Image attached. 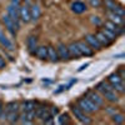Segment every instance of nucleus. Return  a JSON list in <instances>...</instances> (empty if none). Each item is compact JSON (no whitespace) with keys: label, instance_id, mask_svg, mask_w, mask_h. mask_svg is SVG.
<instances>
[{"label":"nucleus","instance_id":"obj_1","mask_svg":"<svg viewBox=\"0 0 125 125\" xmlns=\"http://www.w3.org/2000/svg\"><path fill=\"white\" fill-rule=\"evenodd\" d=\"M78 108L80 110H83L84 113L86 114H93V113H95L99 110V106L95 105L91 100H89L88 98H80L78 100Z\"/></svg>","mask_w":125,"mask_h":125},{"label":"nucleus","instance_id":"obj_2","mask_svg":"<svg viewBox=\"0 0 125 125\" xmlns=\"http://www.w3.org/2000/svg\"><path fill=\"white\" fill-rule=\"evenodd\" d=\"M10 19L14 21V24H15V26H16V29H19L20 28V24H19V6H15V5H13V4H10L9 6H8V14H6Z\"/></svg>","mask_w":125,"mask_h":125},{"label":"nucleus","instance_id":"obj_3","mask_svg":"<svg viewBox=\"0 0 125 125\" xmlns=\"http://www.w3.org/2000/svg\"><path fill=\"white\" fill-rule=\"evenodd\" d=\"M71 111H73V114H74L75 118H76L80 123H83V124H90V123H91V119H90L89 116H86L85 113L83 111V110H80L78 106H73V108H71Z\"/></svg>","mask_w":125,"mask_h":125},{"label":"nucleus","instance_id":"obj_4","mask_svg":"<svg viewBox=\"0 0 125 125\" xmlns=\"http://www.w3.org/2000/svg\"><path fill=\"white\" fill-rule=\"evenodd\" d=\"M75 43L79 48V51H80L81 56H91L94 54L93 49L85 43V41H75Z\"/></svg>","mask_w":125,"mask_h":125},{"label":"nucleus","instance_id":"obj_5","mask_svg":"<svg viewBox=\"0 0 125 125\" xmlns=\"http://www.w3.org/2000/svg\"><path fill=\"white\" fill-rule=\"evenodd\" d=\"M104 28L109 29L110 31H113V33L116 34V35H121V34L124 33V28H123L121 25H118V24H115V23L110 21V20H108V21L104 23Z\"/></svg>","mask_w":125,"mask_h":125},{"label":"nucleus","instance_id":"obj_6","mask_svg":"<svg viewBox=\"0 0 125 125\" xmlns=\"http://www.w3.org/2000/svg\"><path fill=\"white\" fill-rule=\"evenodd\" d=\"M19 18L21 19V21H24V23L31 21L30 10H29V6H28L26 4H25V5H21V6H19Z\"/></svg>","mask_w":125,"mask_h":125},{"label":"nucleus","instance_id":"obj_7","mask_svg":"<svg viewBox=\"0 0 125 125\" xmlns=\"http://www.w3.org/2000/svg\"><path fill=\"white\" fill-rule=\"evenodd\" d=\"M86 98H88L89 100H91V101L95 104V105H98V106H103V105H104V99L99 95L96 91H88Z\"/></svg>","mask_w":125,"mask_h":125},{"label":"nucleus","instance_id":"obj_8","mask_svg":"<svg viewBox=\"0 0 125 125\" xmlns=\"http://www.w3.org/2000/svg\"><path fill=\"white\" fill-rule=\"evenodd\" d=\"M56 51L59 55V60H69L70 59L69 50H68V46L65 44H59L56 48Z\"/></svg>","mask_w":125,"mask_h":125},{"label":"nucleus","instance_id":"obj_9","mask_svg":"<svg viewBox=\"0 0 125 125\" xmlns=\"http://www.w3.org/2000/svg\"><path fill=\"white\" fill-rule=\"evenodd\" d=\"M85 43L91 48V49H95V50H100L101 49V45L98 41V39L95 38V35H91V34H88L85 36Z\"/></svg>","mask_w":125,"mask_h":125},{"label":"nucleus","instance_id":"obj_10","mask_svg":"<svg viewBox=\"0 0 125 125\" xmlns=\"http://www.w3.org/2000/svg\"><path fill=\"white\" fill-rule=\"evenodd\" d=\"M3 23H4L6 30H8L11 35H15V34H16V26H15L14 21H13V20L10 19L8 15H4V16H3Z\"/></svg>","mask_w":125,"mask_h":125},{"label":"nucleus","instance_id":"obj_11","mask_svg":"<svg viewBox=\"0 0 125 125\" xmlns=\"http://www.w3.org/2000/svg\"><path fill=\"white\" fill-rule=\"evenodd\" d=\"M34 119H35V111L34 110L24 111L23 115H20V120H21L23 124H31Z\"/></svg>","mask_w":125,"mask_h":125},{"label":"nucleus","instance_id":"obj_12","mask_svg":"<svg viewBox=\"0 0 125 125\" xmlns=\"http://www.w3.org/2000/svg\"><path fill=\"white\" fill-rule=\"evenodd\" d=\"M29 10H30V18H31V20H33V21H36V20H39V18H40V15H41L40 6L36 5V4H33V5L29 8Z\"/></svg>","mask_w":125,"mask_h":125},{"label":"nucleus","instance_id":"obj_13","mask_svg":"<svg viewBox=\"0 0 125 125\" xmlns=\"http://www.w3.org/2000/svg\"><path fill=\"white\" fill-rule=\"evenodd\" d=\"M71 10L75 14H83L84 11H86V5L83 1H75L71 4Z\"/></svg>","mask_w":125,"mask_h":125},{"label":"nucleus","instance_id":"obj_14","mask_svg":"<svg viewBox=\"0 0 125 125\" xmlns=\"http://www.w3.org/2000/svg\"><path fill=\"white\" fill-rule=\"evenodd\" d=\"M0 44H1L5 49H8V50H14V44L5 36V34L3 33L1 30H0Z\"/></svg>","mask_w":125,"mask_h":125},{"label":"nucleus","instance_id":"obj_15","mask_svg":"<svg viewBox=\"0 0 125 125\" xmlns=\"http://www.w3.org/2000/svg\"><path fill=\"white\" fill-rule=\"evenodd\" d=\"M26 45H28V49H29L30 53L34 54L35 49L38 48V39H36V36L30 35V36L28 38V40H26Z\"/></svg>","mask_w":125,"mask_h":125},{"label":"nucleus","instance_id":"obj_16","mask_svg":"<svg viewBox=\"0 0 125 125\" xmlns=\"http://www.w3.org/2000/svg\"><path fill=\"white\" fill-rule=\"evenodd\" d=\"M34 54L40 60H46L48 59V48L46 46H38L34 51Z\"/></svg>","mask_w":125,"mask_h":125},{"label":"nucleus","instance_id":"obj_17","mask_svg":"<svg viewBox=\"0 0 125 125\" xmlns=\"http://www.w3.org/2000/svg\"><path fill=\"white\" fill-rule=\"evenodd\" d=\"M68 50H69V54H70V58H76L79 59L81 56L80 51H79V48L76 45V43H71L68 45Z\"/></svg>","mask_w":125,"mask_h":125},{"label":"nucleus","instance_id":"obj_18","mask_svg":"<svg viewBox=\"0 0 125 125\" xmlns=\"http://www.w3.org/2000/svg\"><path fill=\"white\" fill-rule=\"evenodd\" d=\"M104 96H105V99L108 100V101H110V103H116L118 100H119V96H118V94L115 93V90H114L113 88L111 89H109L108 91H105L103 94Z\"/></svg>","mask_w":125,"mask_h":125},{"label":"nucleus","instance_id":"obj_19","mask_svg":"<svg viewBox=\"0 0 125 125\" xmlns=\"http://www.w3.org/2000/svg\"><path fill=\"white\" fill-rule=\"evenodd\" d=\"M95 38L98 39V41L100 43V45H101V46H109V45L113 43V41H111L110 39H108L105 35H104V34L101 33V31H98V33L95 34Z\"/></svg>","mask_w":125,"mask_h":125},{"label":"nucleus","instance_id":"obj_20","mask_svg":"<svg viewBox=\"0 0 125 125\" xmlns=\"http://www.w3.org/2000/svg\"><path fill=\"white\" fill-rule=\"evenodd\" d=\"M48 48V59L51 62H56L59 61V55H58V51L54 46H46Z\"/></svg>","mask_w":125,"mask_h":125},{"label":"nucleus","instance_id":"obj_21","mask_svg":"<svg viewBox=\"0 0 125 125\" xmlns=\"http://www.w3.org/2000/svg\"><path fill=\"white\" fill-rule=\"evenodd\" d=\"M109 20L113 21V23H115V24H118V25H121V26L124 25V18L115 14V13H113V11H109Z\"/></svg>","mask_w":125,"mask_h":125},{"label":"nucleus","instance_id":"obj_22","mask_svg":"<svg viewBox=\"0 0 125 125\" xmlns=\"http://www.w3.org/2000/svg\"><path fill=\"white\" fill-rule=\"evenodd\" d=\"M36 106V103L33 101V100H28V101H24L21 105H20V108H21L23 111H30V110H34Z\"/></svg>","mask_w":125,"mask_h":125},{"label":"nucleus","instance_id":"obj_23","mask_svg":"<svg viewBox=\"0 0 125 125\" xmlns=\"http://www.w3.org/2000/svg\"><path fill=\"white\" fill-rule=\"evenodd\" d=\"M111 88H113V86L109 84L108 81H101V83H99V84L95 86V89H96L98 91H100L101 94H104L105 91H108V90L111 89Z\"/></svg>","mask_w":125,"mask_h":125},{"label":"nucleus","instance_id":"obj_24","mask_svg":"<svg viewBox=\"0 0 125 125\" xmlns=\"http://www.w3.org/2000/svg\"><path fill=\"white\" fill-rule=\"evenodd\" d=\"M120 81H123V78L118 74V73H114V74H110L108 76V83H109V84H111V85L118 84V83H120Z\"/></svg>","mask_w":125,"mask_h":125},{"label":"nucleus","instance_id":"obj_25","mask_svg":"<svg viewBox=\"0 0 125 125\" xmlns=\"http://www.w3.org/2000/svg\"><path fill=\"white\" fill-rule=\"evenodd\" d=\"M19 108H20L19 103H16V101H11V103H9L8 105H6V108H5V113H13V111H18V110H19Z\"/></svg>","mask_w":125,"mask_h":125},{"label":"nucleus","instance_id":"obj_26","mask_svg":"<svg viewBox=\"0 0 125 125\" xmlns=\"http://www.w3.org/2000/svg\"><path fill=\"white\" fill-rule=\"evenodd\" d=\"M111 120L115 124H123L124 120H125V116L123 115V114H120V113H114L113 116H111Z\"/></svg>","mask_w":125,"mask_h":125},{"label":"nucleus","instance_id":"obj_27","mask_svg":"<svg viewBox=\"0 0 125 125\" xmlns=\"http://www.w3.org/2000/svg\"><path fill=\"white\" fill-rule=\"evenodd\" d=\"M104 5H105V8L109 10V11H114L118 4L114 1V0H104Z\"/></svg>","mask_w":125,"mask_h":125},{"label":"nucleus","instance_id":"obj_28","mask_svg":"<svg viewBox=\"0 0 125 125\" xmlns=\"http://www.w3.org/2000/svg\"><path fill=\"white\" fill-rule=\"evenodd\" d=\"M101 33H103L104 35H105L108 39H110L111 41H114V40L116 39V36H118L116 34H114L113 31H110V30H109V29H106V28H104V29L101 30Z\"/></svg>","mask_w":125,"mask_h":125},{"label":"nucleus","instance_id":"obj_29","mask_svg":"<svg viewBox=\"0 0 125 125\" xmlns=\"http://www.w3.org/2000/svg\"><path fill=\"white\" fill-rule=\"evenodd\" d=\"M111 86H113V89H114V90H115V91H118V93H120V94H123V93L125 91L123 81L118 83V84H114V85H111Z\"/></svg>","mask_w":125,"mask_h":125},{"label":"nucleus","instance_id":"obj_30","mask_svg":"<svg viewBox=\"0 0 125 125\" xmlns=\"http://www.w3.org/2000/svg\"><path fill=\"white\" fill-rule=\"evenodd\" d=\"M69 121V116L68 114H61L59 116V124H66Z\"/></svg>","mask_w":125,"mask_h":125},{"label":"nucleus","instance_id":"obj_31","mask_svg":"<svg viewBox=\"0 0 125 125\" xmlns=\"http://www.w3.org/2000/svg\"><path fill=\"white\" fill-rule=\"evenodd\" d=\"M90 5L94 8H99L100 6V0H90Z\"/></svg>","mask_w":125,"mask_h":125},{"label":"nucleus","instance_id":"obj_32","mask_svg":"<svg viewBox=\"0 0 125 125\" xmlns=\"http://www.w3.org/2000/svg\"><path fill=\"white\" fill-rule=\"evenodd\" d=\"M49 110H50V114L53 115V118H54V116L56 115V114L59 113V110H58L56 108H51V109H49Z\"/></svg>","mask_w":125,"mask_h":125},{"label":"nucleus","instance_id":"obj_33","mask_svg":"<svg viewBox=\"0 0 125 125\" xmlns=\"http://www.w3.org/2000/svg\"><path fill=\"white\" fill-rule=\"evenodd\" d=\"M3 68H5V60L0 56V69H3Z\"/></svg>","mask_w":125,"mask_h":125},{"label":"nucleus","instance_id":"obj_34","mask_svg":"<svg viewBox=\"0 0 125 125\" xmlns=\"http://www.w3.org/2000/svg\"><path fill=\"white\" fill-rule=\"evenodd\" d=\"M20 1H21V0H11V4L15 5V6H20Z\"/></svg>","mask_w":125,"mask_h":125},{"label":"nucleus","instance_id":"obj_35","mask_svg":"<svg viewBox=\"0 0 125 125\" xmlns=\"http://www.w3.org/2000/svg\"><path fill=\"white\" fill-rule=\"evenodd\" d=\"M91 20H93V23H94V24H95V23H96V24H100V20L98 19V16H93Z\"/></svg>","mask_w":125,"mask_h":125},{"label":"nucleus","instance_id":"obj_36","mask_svg":"<svg viewBox=\"0 0 125 125\" xmlns=\"http://www.w3.org/2000/svg\"><path fill=\"white\" fill-rule=\"evenodd\" d=\"M119 75L124 79V66H120V70H119Z\"/></svg>","mask_w":125,"mask_h":125},{"label":"nucleus","instance_id":"obj_37","mask_svg":"<svg viewBox=\"0 0 125 125\" xmlns=\"http://www.w3.org/2000/svg\"><path fill=\"white\" fill-rule=\"evenodd\" d=\"M3 110H4V108H3V103L0 101V115H1V113H3Z\"/></svg>","mask_w":125,"mask_h":125}]
</instances>
